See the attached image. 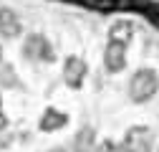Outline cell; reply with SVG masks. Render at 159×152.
<instances>
[{
	"instance_id": "277c9868",
	"label": "cell",
	"mask_w": 159,
	"mask_h": 152,
	"mask_svg": "<svg viewBox=\"0 0 159 152\" xmlns=\"http://www.w3.org/2000/svg\"><path fill=\"white\" fill-rule=\"evenodd\" d=\"M89 76V64L81 56H68L63 61V81L68 89H81Z\"/></svg>"
},
{
	"instance_id": "6da1fadb",
	"label": "cell",
	"mask_w": 159,
	"mask_h": 152,
	"mask_svg": "<svg viewBox=\"0 0 159 152\" xmlns=\"http://www.w3.org/2000/svg\"><path fill=\"white\" fill-rule=\"evenodd\" d=\"M157 91H159V74L154 69L142 66V69H136V74H131V79H129V99L131 102L144 104L157 97Z\"/></svg>"
},
{
	"instance_id": "9c48e42d",
	"label": "cell",
	"mask_w": 159,
	"mask_h": 152,
	"mask_svg": "<svg viewBox=\"0 0 159 152\" xmlns=\"http://www.w3.org/2000/svg\"><path fill=\"white\" fill-rule=\"evenodd\" d=\"M93 150H96V129L86 124L73 137V152H93Z\"/></svg>"
},
{
	"instance_id": "5bb4252c",
	"label": "cell",
	"mask_w": 159,
	"mask_h": 152,
	"mask_svg": "<svg viewBox=\"0 0 159 152\" xmlns=\"http://www.w3.org/2000/svg\"><path fill=\"white\" fill-rule=\"evenodd\" d=\"M157 152H159V147H157Z\"/></svg>"
},
{
	"instance_id": "7c38bea8",
	"label": "cell",
	"mask_w": 159,
	"mask_h": 152,
	"mask_svg": "<svg viewBox=\"0 0 159 152\" xmlns=\"http://www.w3.org/2000/svg\"><path fill=\"white\" fill-rule=\"evenodd\" d=\"M8 129V117H5V112H3V99H0V132Z\"/></svg>"
},
{
	"instance_id": "5b68a950",
	"label": "cell",
	"mask_w": 159,
	"mask_h": 152,
	"mask_svg": "<svg viewBox=\"0 0 159 152\" xmlns=\"http://www.w3.org/2000/svg\"><path fill=\"white\" fill-rule=\"evenodd\" d=\"M104 69L109 74H121L126 69V48L116 46V43H106V48H104Z\"/></svg>"
},
{
	"instance_id": "30bf717a",
	"label": "cell",
	"mask_w": 159,
	"mask_h": 152,
	"mask_svg": "<svg viewBox=\"0 0 159 152\" xmlns=\"http://www.w3.org/2000/svg\"><path fill=\"white\" fill-rule=\"evenodd\" d=\"M93 152H121V145H116L114 140H101V142H96Z\"/></svg>"
},
{
	"instance_id": "52a82bcc",
	"label": "cell",
	"mask_w": 159,
	"mask_h": 152,
	"mask_svg": "<svg viewBox=\"0 0 159 152\" xmlns=\"http://www.w3.org/2000/svg\"><path fill=\"white\" fill-rule=\"evenodd\" d=\"M68 124V114H63L56 107H46L41 114V122H38V129L41 132H58Z\"/></svg>"
},
{
	"instance_id": "ba28073f",
	"label": "cell",
	"mask_w": 159,
	"mask_h": 152,
	"mask_svg": "<svg viewBox=\"0 0 159 152\" xmlns=\"http://www.w3.org/2000/svg\"><path fill=\"white\" fill-rule=\"evenodd\" d=\"M23 31L20 18L15 15V10L10 8H0V36L3 38H18Z\"/></svg>"
},
{
	"instance_id": "3957f363",
	"label": "cell",
	"mask_w": 159,
	"mask_h": 152,
	"mask_svg": "<svg viewBox=\"0 0 159 152\" xmlns=\"http://www.w3.org/2000/svg\"><path fill=\"white\" fill-rule=\"evenodd\" d=\"M23 56L30 61H53L56 59V51L51 46V41L43 33H30L23 43Z\"/></svg>"
},
{
	"instance_id": "7a4b0ae2",
	"label": "cell",
	"mask_w": 159,
	"mask_h": 152,
	"mask_svg": "<svg viewBox=\"0 0 159 152\" xmlns=\"http://www.w3.org/2000/svg\"><path fill=\"white\" fill-rule=\"evenodd\" d=\"M121 152H154V132L147 124H134L121 140Z\"/></svg>"
},
{
	"instance_id": "8992f818",
	"label": "cell",
	"mask_w": 159,
	"mask_h": 152,
	"mask_svg": "<svg viewBox=\"0 0 159 152\" xmlns=\"http://www.w3.org/2000/svg\"><path fill=\"white\" fill-rule=\"evenodd\" d=\"M109 43H116V46H129L134 41V23L126 21V18H121V21H116L109 26Z\"/></svg>"
},
{
	"instance_id": "4fadbf2b",
	"label": "cell",
	"mask_w": 159,
	"mask_h": 152,
	"mask_svg": "<svg viewBox=\"0 0 159 152\" xmlns=\"http://www.w3.org/2000/svg\"><path fill=\"white\" fill-rule=\"evenodd\" d=\"M48 152H66L63 147H53V150H48Z\"/></svg>"
},
{
	"instance_id": "8fae6325",
	"label": "cell",
	"mask_w": 159,
	"mask_h": 152,
	"mask_svg": "<svg viewBox=\"0 0 159 152\" xmlns=\"http://www.w3.org/2000/svg\"><path fill=\"white\" fill-rule=\"evenodd\" d=\"M91 3L101 5V10H114V8H119V0H91Z\"/></svg>"
}]
</instances>
